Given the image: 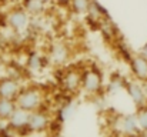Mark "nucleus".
<instances>
[{"mask_svg":"<svg viewBox=\"0 0 147 137\" xmlns=\"http://www.w3.org/2000/svg\"><path fill=\"white\" fill-rule=\"evenodd\" d=\"M104 90L103 73L94 64L82 67V90L87 97H98Z\"/></svg>","mask_w":147,"mask_h":137,"instance_id":"1","label":"nucleus"},{"mask_svg":"<svg viewBox=\"0 0 147 137\" xmlns=\"http://www.w3.org/2000/svg\"><path fill=\"white\" fill-rule=\"evenodd\" d=\"M45 91L40 86H26L23 87L19 96L16 97V106L26 110V111H36L39 109H43L45 104Z\"/></svg>","mask_w":147,"mask_h":137,"instance_id":"2","label":"nucleus"},{"mask_svg":"<svg viewBox=\"0 0 147 137\" xmlns=\"http://www.w3.org/2000/svg\"><path fill=\"white\" fill-rule=\"evenodd\" d=\"M30 23H32V16L22 6H17V7L9 10L7 14H6L7 27L11 29L17 34L27 32L30 29Z\"/></svg>","mask_w":147,"mask_h":137,"instance_id":"3","label":"nucleus"},{"mask_svg":"<svg viewBox=\"0 0 147 137\" xmlns=\"http://www.w3.org/2000/svg\"><path fill=\"white\" fill-rule=\"evenodd\" d=\"M46 57L49 60V64L59 66V67L64 66L70 60V57H71V49H70V46L67 45L66 42L56 40V42H53L50 45Z\"/></svg>","mask_w":147,"mask_h":137,"instance_id":"4","label":"nucleus"},{"mask_svg":"<svg viewBox=\"0 0 147 137\" xmlns=\"http://www.w3.org/2000/svg\"><path fill=\"white\" fill-rule=\"evenodd\" d=\"M61 89L69 94H76L82 90V67H69L60 77Z\"/></svg>","mask_w":147,"mask_h":137,"instance_id":"5","label":"nucleus"},{"mask_svg":"<svg viewBox=\"0 0 147 137\" xmlns=\"http://www.w3.org/2000/svg\"><path fill=\"white\" fill-rule=\"evenodd\" d=\"M29 119H30V111H26L20 107H16L11 116L9 117L6 126L10 132L17 133V134H24L29 133Z\"/></svg>","mask_w":147,"mask_h":137,"instance_id":"6","label":"nucleus"},{"mask_svg":"<svg viewBox=\"0 0 147 137\" xmlns=\"http://www.w3.org/2000/svg\"><path fill=\"white\" fill-rule=\"evenodd\" d=\"M51 124V117H50L49 111H46L45 109H39L36 111L30 113V119H29V133H45L50 129Z\"/></svg>","mask_w":147,"mask_h":137,"instance_id":"7","label":"nucleus"},{"mask_svg":"<svg viewBox=\"0 0 147 137\" xmlns=\"http://www.w3.org/2000/svg\"><path fill=\"white\" fill-rule=\"evenodd\" d=\"M124 91L127 93V96L130 97L131 103L136 106V109L147 104V90L144 83H142V82H139L136 79L127 80Z\"/></svg>","mask_w":147,"mask_h":137,"instance_id":"8","label":"nucleus"},{"mask_svg":"<svg viewBox=\"0 0 147 137\" xmlns=\"http://www.w3.org/2000/svg\"><path fill=\"white\" fill-rule=\"evenodd\" d=\"M116 129L120 134L126 137H136L142 134L139 123H137V117L136 113H129V114H123L116 120Z\"/></svg>","mask_w":147,"mask_h":137,"instance_id":"9","label":"nucleus"},{"mask_svg":"<svg viewBox=\"0 0 147 137\" xmlns=\"http://www.w3.org/2000/svg\"><path fill=\"white\" fill-rule=\"evenodd\" d=\"M129 66H130V72L133 79L142 82L147 84V60L144 57H142L139 53L131 54L129 57Z\"/></svg>","mask_w":147,"mask_h":137,"instance_id":"10","label":"nucleus"},{"mask_svg":"<svg viewBox=\"0 0 147 137\" xmlns=\"http://www.w3.org/2000/svg\"><path fill=\"white\" fill-rule=\"evenodd\" d=\"M22 89H23V86L13 76H6V77L0 79V97H3V99L16 100V97L19 96Z\"/></svg>","mask_w":147,"mask_h":137,"instance_id":"11","label":"nucleus"},{"mask_svg":"<svg viewBox=\"0 0 147 137\" xmlns=\"http://www.w3.org/2000/svg\"><path fill=\"white\" fill-rule=\"evenodd\" d=\"M46 64H49L47 57L42 56V54L37 53V51H32V53L27 56V59H26V67H27V70H30L32 73H40V72L46 67Z\"/></svg>","mask_w":147,"mask_h":137,"instance_id":"12","label":"nucleus"},{"mask_svg":"<svg viewBox=\"0 0 147 137\" xmlns=\"http://www.w3.org/2000/svg\"><path fill=\"white\" fill-rule=\"evenodd\" d=\"M32 17H40L45 14L46 9H47V4L42 0H22V4H20Z\"/></svg>","mask_w":147,"mask_h":137,"instance_id":"13","label":"nucleus"},{"mask_svg":"<svg viewBox=\"0 0 147 137\" xmlns=\"http://www.w3.org/2000/svg\"><path fill=\"white\" fill-rule=\"evenodd\" d=\"M126 83H127V80L121 74L116 73V74H111V77L107 82L104 90L107 94H117V93H120L126 89Z\"/></svg>","mask_w":147,"mask_h":137,"instance_id":"14","label":"nucleus"},{"mask_svg":"<svg viewBox=\"0 0 147 137\" xmlns=\"http://www.w3.org/2000/svg\"><path fill=\"white\" fill-rule=\"evenodd\" d=\"M86 16H87L90 20H93L94 23H97V24H100L101 20H104L106 17H109V16H107V11L103 9V6L98 3L97 0H92V1H90L89 11H87Z\"/></svg>","mask_w":147,"mask_h":137,"instance_id":"15","label":"nucleus"},{"mask_svg":"<svg viewBox=\"0 0 147 137\" xmlns=\"http://www.w3.org/2000/svg\"><path fill=\"white\" fill-rule=\"evenodd\" d=\"M16 107L17 106H16L14 100L0 97V123H7L9 117L11 116V113L14 111Z\"/></svg>","mask_w":147,"mask_h":137,"instance_id":"16","label":"nucleus"},{"mask_svg":"<svg viewBox=\"0 0 147 137\" xmlns=\"http://www.w3.org/2000/svg\"><path fill=\"white\" fill-rule=\"evenodd\" d=\"M90 1H92V0H70L69 7H70V10H71L74 14L83 16V14H87Z\"/></svg>","mask_w":147,"mask_h":137,"instance_id":"17","label":"nucleus"},{"mask_svg":"<svg viewBox=\"0 0 147 137\" xmlns=\"http://www.w3.org/2000/svg\"><path fill=\"white\" fill-rule=\"evenodd\" d=\"M136 117L142 134H147V104L136 109Z\"/></svg>","mask_w":147,"mask_h":137,"instance_id":"18","label":"nucleus"},{"mask_svg":"<svg viewBox=\"0 0 147 137\" xmlns=\"http://www.w3.org/2000/svg\"><path fill=\"white\" fill-rule=\"evenodd\" d=\"M73 113H74V104L73 103H66L61 109H60V117H61V120H67V119H70L71 116H73Z\"/></svg>","mask_w":147,"mask_h":137,"instance_id":"19","label":"nucleus"},{"mask_svg":"<svg viewBox=\"0 0 147 137\" xmlns=\"http://www.w3.org/2000/svg\"><path fill=\"white\" fill-rule=\"evenodd\" d=\"M137 53H139V54H140L142 57H144V59L147 60V42H146V43H144L143 46H142L140 49H139V51H137Z\"/></svg>","mask_w":147,"mask_h":137,"instance_id":"20","label":"nucleus"},{"mask_svg":"<svg viewBox=\"0 0 147 137\" xmlns=\"http://www.w3.org/2000/svg\"><path fill=\"white\" fill-rule=\"evenodd\" d=\"M54 3L59 4V6H69L70 0H54Z\"/></svg>","mask_w":147,"mask_h":137,"instance_id":"21","label":"nucleus"},{"mask_svg":"<svg viewBox=\"0 0 147 137\" xmlns=\"http://www.w3.org/2000/svg\"><path fill=\"white\" fill-rule=\"evenodd\" d=\"M42 1H45L46 4H53L54 3V0H42Z\"/></svg>","mask_w":147,"mask_h":137,"instance_id":"22","label":"nucleus"},{"mask_svg":"<svg viewBox=\"0 0 147 137\" xmlns=\"http://www.w3.org/2000/svg\"><path fill=\"white\" fill-rule=\"evenodd\" d=\"M51 137H64V136H61V134H59V133H57V134H53Z\"/></svg>","mask_w":147,"mask_h":137,"instance_id":"23","label":"nucleus"}]
</instances>
